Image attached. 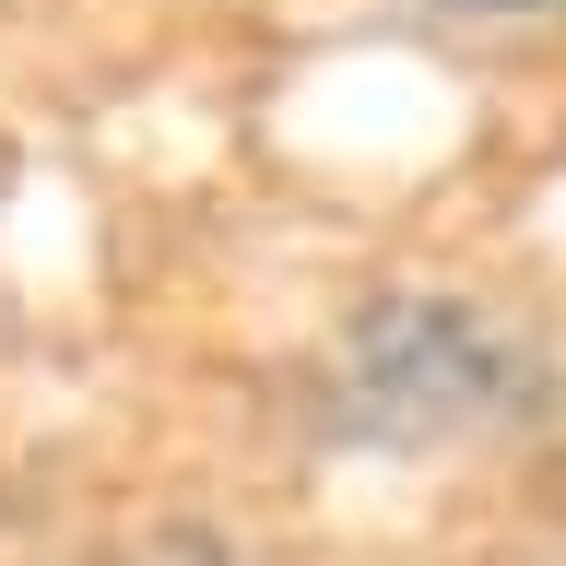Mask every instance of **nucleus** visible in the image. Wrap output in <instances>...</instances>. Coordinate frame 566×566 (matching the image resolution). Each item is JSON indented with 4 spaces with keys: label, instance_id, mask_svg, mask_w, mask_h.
<instances>
[{
    "label": "nucleus",
    "instance_id": "f257e3e1",
    "mask_svg": "<svg viewBox=\"0 0 566 566\" xmlns=\"http://www.w3.org/2000/svg\"><path fill=\"white\" fill-rule=\"evenodd\" d=\"M460 12H566V0H460Z\"/></svg>",
    "mask_w": 566,
    "mask_h": 566
}]
</instances>
